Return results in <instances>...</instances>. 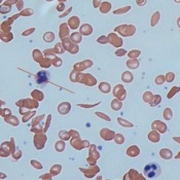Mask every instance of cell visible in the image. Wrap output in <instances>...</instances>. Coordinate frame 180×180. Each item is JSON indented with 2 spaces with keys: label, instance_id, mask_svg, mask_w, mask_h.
I'll return each instance as SVG.
<instances>
[{
  "label": "cell",
  "instance_id": "obj_9",
  "mask_svg": "<svg viewBox=\"0 0 180 180\" xmlns=\"http://www.w3.org/2000/svg\"><path fill=\"white\" fill-rule=\"evenodd\" d=\"M126 50H124L123 49H119V50H117L115 52L116 55L118 56H123L126 54Z\"/></svg>",
  "mask_w": 180,
  "mask_h": 180
},
{
  "label": "cell",
  "instance_id": "obj_4",
  "mask_svg": "<svg viewBox=\"0 0 180 180\" xmlns=\"http://www.w3.org/2000/svg\"><path fill=\"white\" fill-rule=\"evenodd\" d=\"M140 63L136 59H129L127 62V65L131 69H136L139 67Z\"/></svg>",
  "mask_w": 180,
  "mask_h": 180
},
{
  "label": "cell",
  "instance_id": "obj_7",
  "mask_svg": "<svg viewBox=\"0 0 180 180\" xmlns=\"http://www.w3.org/2000/svg\"><path fill=\"white\" fill-rule=\"evenodd\" d=\"M141 54V52L139 50H132L129 52L128 56L130 58L136 59Z\"/></svg>",
  "mask_w": 180,
  "mask_h": 180
},
{
  "label": "cell",
  "instance_id": "obj_2",
  "mask_svg": "<svg viewBox=\"0 0 180 180\" xmlns=\"http://www.w3.org/2000/svg\"><path fill=\"white\" fill-rule=\"evenodd\" d=\"M114 31L124 37H130L135 34L136 27L133 25L123 24L117 26L114 28Z\"/></svg>",
  "mask_w": 180,
  "mask_h": 180
},
{
  "label": "cell",
  "instance_id": "obj_5",
  "mask_svg": "<svg viewBox=\"0 0 180 180\" xmlns=\"http://www.w3.org/2000/svg\"><path fill=\"white\" fill-rule=\"evenodd\" d=\"M38 82L40 84L45 82L47 80V77L46 73L45 72H39L38 73Z\"/></svg>",
  "mask_w": 180,
  "mask_h": 180
},
{
  "label": "cell",
  "instance_id": "obj_8",
  "mask_svg": "<svg viewBox=\"0 0 180 180\" xmlns=\"http://www.w3.org/2000/svg\"><path fill=\"white\" fill-rule=\"evenodd\" d=\"M131 8L130 6H127V7H124L120 8L118 10H116L113 11V13L115 14H123V13H126L128 12Z\"/></svg>",
  "mask_w": 180,
  "mask_h": 180
},
{
  "label": "cell",
  "instance_id": "obj_1",
  "mask_svg": "<svg viewBox=\"0 0 180 180\" xmlns=\"http://www.w3.org/2000/svg\"><path fill=\"white\" fill-rule=\"evenodd\" d=\"M143 174L148 179H155L161 175L162 171L158 163L152 162L148 163L144 168Z\"/></svg>",
  "mask_w": 180,
  "mask_h": 180
},
{
  "label": "cell",
  "instance_id": "obj_6",
  "mask_svg": "<svg viewBox=\"0 0 180 180\" xmlns=\"http://www.w3.org/2000/svg\"><path fill=\"white\" fill-rule=\"evenodd\" d=\"M160 14L159 11L156 12L152 16L151 20V25L152 26H155V25L157 24L158 22L160 20Z\"/></svg>",
  "mask_w": 180,
  "mask_h": 180
},
{
  "label": "cell",
  "instance_id": "obj_3",
  "mask_svg": "<svg viewBox=\"0 0 180 180\" xmlns=\"http://www.w3.org/2000/svg\"><path fill=\"white\" fill-rule=\"evenodd\" d=\"M109 40L110 41V44L114 47H119L123 44V41L122 38L118 37V35L115 33H111L109 34Z\"/></svg>",
  "mask_w": 180,
  "mask_h": 180
}]
</instances>
